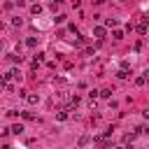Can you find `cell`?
<instances>
[{"label":"cell","mask_w":149,"mask_h":149,"mask_svg":"<svg viewBox=\"0 0 149 149\" xmlns=\"http://www.w3.org/2000/svg\"><path fill=\"white\" fill-rule=\"evenodd\" d=\"M9 79H19V70H16V68L7 70V74H5V81H9Z\"/></svg>","instance_id":"cell-1"},{"label":"cell","mask_w":149,"mask_h":149,"mask_svg":"<svg viewBox=\"0 0 149 149\" xmlns=\"http://www.w3.org/2000/svg\"><path fill=\"white\" fill-rule=\"evenodd\" d=\"M9 130H12L14 135H21V133H23V126H21V123H14V126H12Z\"/></svg>","instance_id":"cell-2"},{"label":"cell","mask_w":149,"mask_h":149,"mask_svg":"<svg viewBox=\"0 0 149 149\" xmlns=\"http://www.w3.org/2000/svg\"><path fill=\"white\" fill-rule=\"evenodd\" d=\"M93 35H95V37H105V28H102V26L93 28Z\"/></svg>","instance_id":"cell-3"},{"label":"cell","mask_w":149,"mask_h":149,"mask_svg":"<svg viewBox=\"0 0 149 149\" xmlns=\"http://www.w3.org/2000/svg\"><path fill=\"white\" fill-rule=\"evenodd\" d=\"M28 102H30V105H37V102H40V95H37V93H30V95H28Z\"/></svg>","instance_id":"cell-4"},{"label":"cell","mask_w":149,"mask_h":149,"mask_svg":"<svg viewBox=\"0 0 149 149\" xmlns=\"http://www.w3.org/2000/svg\"><path fill=\"white\" fill-rule=\"evenodd\" d=\"M114 26H116V19H107L105 21V28H114Z\"/></svg>","instance_id":"cell-5"},{"label":"cell","mask_w":149,"mask_h":149,"mask_svg":"<svg viewBox=\"0 0 149 149\" xmlns=\"http://www.w3.org/2000/svg\"><path fill=\"white\" fill-rule=\"evenodd\" d=\"M116 77H119V79H126V77H128V70H123V68H121V70L116 72Z\"/></svg>","instance_id":"cell-6"},{"label":"cell","mask_w":149,"mask_h":149,"mask_svg":"<svg viewBox=\"0 0 149 149\" xmlns=\"http://www.w3.org/2000/svg\"><path fill=\"white\" fill-rule=\"evenodd\" d=\"M88 142H91V137H88V135H84V137H81V140H79V147H86V144H88Z\"/></svg>","instance_id":"cell-7"},{"label":"cell","mask_w":149,"mask_h":149,"mask_svg":"<svg viewBox=\"0 0 149 149\" xmlns=\"http://www.w3.org/2000/svg\"><path fill=\"white\" fill-rule=\"evenodd\" d=\"M137 33L144 35V33H147V23H140V26H137Z\"/></svg>","instance_id":"cell-8"},{"label":"cell","mask_w":149,"mask_h":149,"mask_svg":"<svg viewBox=\"0 0 149 149\" xmlns=\"http://www.w3.org/2000/svg\"><path fill=\"white\" fill-rule=\"evenodd\" d=\"M26 44H28V47H30V49H33V47H35V44H37V40H35V37H28V40H26Z\"/></svg>","instance_id":"cell-9"},{"label":"cell","mask_w":149,"mask_h":149,"mask_svg":"<svg viewBox=\"0 0 149 149\" xmlns=\"http://www.w3.org/2000/svg\"><path fill=\"white\" fill-rule=\"evenodd\" d=\"M30 12H33V14H40V12H42V7H40V5H33V7H30Z\"/></svg>","instance_id":"cell-10"},{"label":"cell","mask_w":149,"mask_h":149,"mask_svg":"<svg viewBox=\"0 0 149 149\" xmlns=\"http://www.w3.org/2000/svg\"><path fill=\"white\" fill-rule=\"evenodd\" d=\"M100 95H102V98H109V95H112V91H109V88H102V91H100Z\"/></svg>","instance_id":"cell-11"},{"label":"cell","mask_w":149,"mask_h":149,"mask_svg":"<svg viewBox=\"0 0 149 149\" xmlns=\"http://www.w3.org/2000/svg\"><path fill=\"white\" fill-rule=\"evenodd\" d=\"M56 119H58V121H65V119H68V112H58V116H56Z\"/></svg>","instance_id":"cell-12"},{"label":"cell","mask_w":149,"mask_h":149,"mask_svg":"<svg viewBox=\"0 0 149 149\" xmlns=\"http://www.w3.org/2000/svg\"><path fill=\"white\" fill-rule=\"evenodd\" d=\"M112 37H114V40H121V37H123V33H121V30H114V35H112Z\"/></svg>","instance_id":"cell-13"},{"label":"cell","mask_w":149,"mask_h":149,"mask_svg":"<svg viewBox=\"0 0 149 149\" xmlns=\"http://www.w3.org/2000/svg\"><path fill=\"white\" fill-rule=\"evenodd\" d=\"M144 79H149V70H147V72H144Z\"/></svg>","instance_id":"cell-14"},{"label":"cell","mask_w":149,"mask_h":149,"mask_svg":"<svg viewBox=\"0 0 149 149\" xmlns=\"http://www.w3.org/2000/svg\"><path fill=\"white\" fill-rule=\"evenodd\" d=\"M144 133H149V128H147V130H144Z\"/></svg>","instance_id":"cell-15"}]
</instances>
